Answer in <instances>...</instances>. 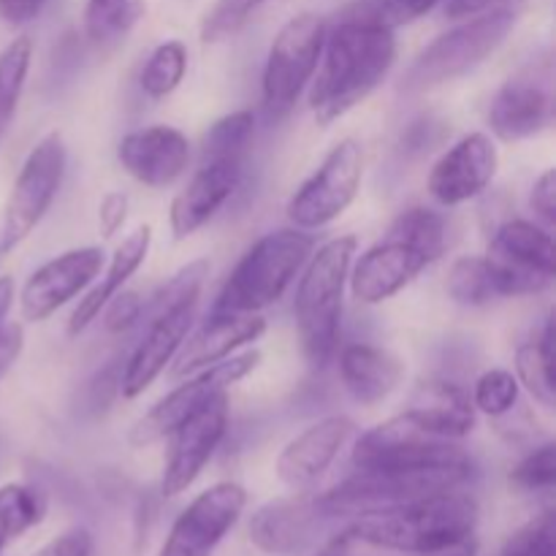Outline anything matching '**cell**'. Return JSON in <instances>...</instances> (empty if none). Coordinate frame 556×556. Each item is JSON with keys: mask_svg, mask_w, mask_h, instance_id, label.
Listing matches in <instances>:
<instances>
[{"mask_svg": "<svg viewBox=\"0 0 556 556\" xmlns=\"http://www.w3.org/2000/svg\"><path fill=\"white\" fill-rule=\"evenodd\" d=\"M396 60L394 25L383 0L353 3L337 25L326 30L318 79L309 90V106L320 125H331L372 96Z\"/></svg>", "mask_w": 556, "mask_h": 556, "instance_id": "1", "label": "cell"}, {"mask_svg": "<svg viewBox=\"0 0 556 556\" xmlns=\"http://www.w3.org/2000/svg\"><path fill=\"white\" fill-rule=\"evenodd\" d=\"M478 503L462 489L353 519L345 535L367 546L427 556L476 538Z\"/></svg>", "mask_w": 556, "mask_h": 556, "instance_id": "2", "label": "cell"}, {"mask_svg": "<svg viewBox=\"0 0 556 556\" xmlns=\"http://www.w3.org/2000/svg\"><path fill=\"white\" fill-rule=\"evenodd\" d=\"M356 248V237H334L320 244L318 253L313 250L304 264L293 315H296L299 345L313 369H324L337 353L342 296H345V282L351 275Z\"/></svg>", "mask_w": 556, "mask_h": 556, "instance_id": "3", "label": "cell"}, {"mask_svg": "<svg viewBox=\"0 0 556 556\" xmlns=\"http://www.w3.org/2000/svg\"><path fill=\"white\" fill-rule=\"evenodd\" d=\"M313 250L315 239L302 228H280L261 237L231 271L212 313H261L280 302Z\"/></svg>", "mask_w": 556, "mask_h": 556, "instance_id": "4", "label": "cell"}, {"mask_svg": "<svg viewBox=\"0 0 556 556\" xmlns=\"http://www.w3.org/2000/svg\"><path fill=\"white\" fill-rule=\"evenodd\" d=\"M472 478V465H432L410 470H358L348 481L337 483L331 492L320 494L318 508L326 519L331 516H364L389 510L396 505L416 503L434 494L462 489Z\"/></svg>", "mask_w": 556, "mask_h": 556, "instance_id": "5", "label": "cell"}, {"mask_svg": "<svg viewBox=\"0 0 556 556\" xmlns=\"http://www.w3.org/2000/svg\"><path fill=\"white\" fill-rule=\"evenodd\" d=\"M514 25L516 14L510 9H489L483 14L467 16V22L434 38L413 60L402 87L407 92H424L462 79L503 47Z\"/></svg>", "mask_w": 556, "mask_h": 556, "instance_id": "6", "label": "cell"}, {"mask_svg": "<svg viewBox=\"0 0 556 556\" xmlns=\"http://www.w3.org/2000/svg\"><path fill=\"white\" fill-rule=\"evenodd\" d=\"M326 30L329 25L324 16L309 14V11L293 16L280 27L269 49V58H266L264 85H261L269 117H286L296 106L304 87L313 81L320 52H324Z\"/></svg>", "mask_w": 556, "mask_h": 556, "instance_id": "7", "label": "cell"}, {"mask_svg": "<svg viewBox=\"0 0 556 556\" xmlns=\"http://www.w3.org/2000/svg\"><path fill=\"white\" fill-rule=\"evenodd\" d=\"M65 174V144L58 130L43 136L22 163L14 179L9 201L3 210V228H0V250L9 253L16 244L25 242L38 223L52 210L58 190Z\"/></svg>", "mask_w": 556, "mask_h": 556, "instance_id": "8", "label": "cell"}, {"mask_svg": "<svg viewBox=\"0 0 556 556\" xmlns=\"http://www.w3.org/2000/svg\"><path fill=\"white\" fill-rule=\"evenodd\" d=\"M258 364L261 351L253 348V351L233 353V356L223 358V362L212 364V367L199 369L195 378L185 380L179 389L163 396L144 418H139L134 424V429H130V445L147 448V445H155L161 440L172 438V432L179 424L188 421L195 410H201L217 394H226L233 383L248 378Z\"/></svg>", "mask_w": 556, "mask_h": 556, "instance_id": "9", "label": "cell"}, {"mask_svg": "<svg viewBox=\"0 0 556 556\" xmlns=\"http://www.w3.org/2000/svg\"><path fill=\"white\" fill-rule=\"evenodd\" d=\"M364 174V150L356 139H342L318 172L293 193L288 217L302 231L329 226L356 201Z\"/></svg>", "mask_w": 556, "mask_h": 556, "instance_id": "10", "label": "cell"}, {"mask_svg": "<svg viewBox=\"0 0 556 556\" xmlns=\"http://www.w3.org/2000/svg\"><path fill=\"white\" fill-rule=\"evenodd\" d=\"M353 465L356 470H410L432 465H472V459L454 440L432 438L402 413L358 438Z\"/></svg>", "mask_w": 556, "mask_h": 556, "instance_id": "11", "label": "cell"}, {"mask_svg": "<svg viewBox=\"0 0 556 556\" xmlns=\"http://www.w3.org/2000/svg\"><path fill=\"white\" fill-rule=\"evenodd\" d=\"M554 123V63L538 58L521 65L497 90L489 106V125L500 141H525Z\"/></svg>", "mask_w": 556, "mask_h": 556, "instance_id": "12", "label": "cell"}, {"mask_svg": "<svg viewBox=\"0 0 556 556\" xmlns=\"http://www.w3.org/2000/svg\"><path fill=\"white\" fill-rule=\"evenodd\" d=\"M244 505L248 492L239 483H215L179 514L157 556H212L242 519Z\"/></svg>", "mask_w": 556, "mask_h": 556, "instance_id": "13", "label": "cell"}, {"mask_svg": "<svg viewBox=\"0 0 556 556\" xmlns=\"http://www.w3.org/2000/svg\"><path fill=\"white\" fill-rule=\"evenodd\" d=\"M228 429V391L206 402L188 421L172 432V451L163 467L161 492L166 497H179L204 472L215 451L220 448Z\"/></svg>", "mask_w": 556, "mask_h": 556, "instance_id": "14", "label": "cell"}, {"mask_svg": "<svg viewBox=\"0 0 556 556\" xmlns=\"http://www.w3.org/2000/svg\"><path fill=\"white\" fill-rule=\"evenodd\" d=\"M103 266L101 248H76L58 258L47 261L27 277L22 288V318L30 324H41L49 315L58 313L63 304L79 296L98 275Z\"/></svg>", "mask_w": 556, "mask_h": 556, "instance_id": "15", "label": "cell"}, {"mask_svg": "<svg viewBox=\"0 0 556 556\" xmlns=\"http://www.w3.org/2000/svg\"><path fill=\"white\" fill-rule=\"evenodd\" d=\"M500 166L497 144L486 134H467L443 152L429 172V195L443 206H459L476 199L494 179Z\"/></svg>", "mask_w": 556, "mask_h": 556, "instance_id": "16", "label": "cell"}, {"mask_svg": "<svg viewBox=\"0 0 556 556\" xmlns=\"http://www.w3.org/2000/svg\"><path fill=\"white\" fill-rule=\"evenodd\" d=\"M195 309H199V302H188L150 315V329L125 364L123 383H119L125 400H136V396L144 394L161 378L163 369L174 362L190 326H193Z\"/></svg>", "mask_w": 556, "mask_h": 556, "instance_id": "17", "label": "cell"}, {"mask_svg": "<svg viewBox=\"0 0 556 556\" xmlns=\"http://www.w3.org/2000/svg\"><path fill=\"white\" fill-rule=\"evenodd\" d=\"M117 161L136 182L147 188H168L188 172L190 141L172 125H150L123 136Z\"/></svg>", "mask_w": 556, "mask_h": 556, "instance_id": "18", "label": "cell"}, {"mask_svg": "<svg viewBox=\"0 0 556 556\" xmlns=\"http://www.w3.org/2000/svg\"><path fill=\"white\" fill-rule=\"evenodd\" d=\"M353 432H356V424L348 416L320 418L282 448L277 459V478L293 492H307L334 465Z\"/></svg>", "mask_w": 556, "mask_h": 556, "instance_id": "19", "label": "cell"}, {"mask_svg": "<svg viewBox=\"0 0 556 556\" xmlns=\"http://www.w3.org/2000/svg\"><path fill=\"white\" fill-rule=\"evenodd\" d=\"M242 172L244 161H201L188 188L174 195L168 210L174 239H185L204 228L239 188Z\"/></svg>", "mask_w": 556, "mask_h": 556, "instance_id": "20", "label": "cell"}, {"mask_svg": "<svg viewBox=\"0 0 556 556\" xmlns=\"http://www.w3.org/2000/svg\"><path fill=\"white\" fill-rule=\"evenodd\" d=\"M429 266V261L396 237H386L383 242L369 248L358 258L351 280V293L362 304H383L400 291H405L418 275Z\"/></svg>", "mask_w": 556, "mask_h": 556, "instance_id": "21", "label": "cell"}, {"mask_svg": "<svg viewBox=\"0 0 556 556\" xmlns=\"http://www.w3.org/2000/svg\"><path fill=\"white\" fill-rule=\"evenodd\" d=\"M324 519L318 500L307 494L271 500L250 519V541L271 556L299 554L313 546Z\"/></svg>", "mask_w": 556, "mask_h": 556, "instance_id": "22", "label": "cell"}, {"mask_svg": "<svg viewBox=\"0 0 556 556\" xmlns=\"http://www.w3.org/2000/svg\"><path fill=\"white\" fill-rule=\"evenodd\" d=\"M266 320L258 313H212L199 331L182 342L174 362V375H190L233 356L239 348L258 342Z\"/></svg>", "mask_w": 556, "mask_h": 556, "instance_id": "23", "label": "cell"}, {"mask_svg": "<svg viewBox=\"0 0 556 556\" xmlns=\"http://www.w3.org/2000/svg\"><path fill=\"white\" fill-rule=\"evenodd\" d=\"M405 416L424 429L427 434L440 440H462L476 429V405L462 386L434 380L421 386L413 396Z\"/></svg>", "mask_w": 556, "mask_h": 556, "instance_id": "24", "label": "cell"}, {"mask_svg": "<svg viewBox=\"0 0 556 556\" xmlns=\"http://www.w3.org/2000/svg\"><path fill=\"white\" fill-rule=\"evenodd\" d=\"M340 378L358 405H378L400 389L405 378V364L383 348L356 342V345L342 348Z\"/></svg>", "mask_w": 556, "mask_h": 556, "instance_id": "25", "label": "cell"}, {"mask_svg": "<svg viewBox=\"0 0 556 556\" xmlns=\"http://www.w3.org/2000/svg\"><path fill=\"white\" fill-rule=\"evenodd\" d=\"M150 244H152V228L150 226H139L134 233L123 239L117 250H114L112 261L106 266V275L103 280L87 293L85 299H79V307L74 309L68 320V334L76 337L92 324V320L101 315V309L112 302L114 296L119 293V288L141 269V264L147 261V253H150Z\"/></svg>", "mask_w": 556, "mask_h": 556, "instance_id": "26", "label": "cell"}, {"mask_svg": "<svg viewBox=\"0 0 556 556\" xmlns=\"http://www.w3.org/2000/svg\"><path fill=\"white\" fill-rule=\"evenodd\" d=\"M492 255L510 261L525 269L554 277V239L546 228L530 220H508L494 233Z\"/></svg>", "mask_w": 556, "mask_h": 556, "instance_id": "27", "label": "cell"}, {"mask_svg": "<svg viewBox=\"0 0 556 556\" xmlns=\"http://www.w3.org/2000/svg\"><path fill=\"white\" fill-rule=\"evenodd\" d=\"M516 380L525 386L543 407L556 405L554 383V318L546 320L543 334L535 342H527L516 353Z\"/></svg>", "mask_w": 556, "mask_h": 556, "instance_id": "28", "label": "cell"}, {"mask_svg": "<svg viewBox=\"0 0 556 556\" xmlns=\"http://www.w3.org/2000/svg\"><path fill=\"white\" fill-rule=\"evenodd\" d=\"M389 237L402 239L410 248H416L429 264H434L445 253L448 228H445V217L440 212L427 210V206H413L391 223Z\"/></svg>", "mask_w": 556, "mask_h": 556, "instance_id": "29", "label": "cell"}, {"mask_svg": "<svg viewBox=\"0 0 556 556\" xmlns=\"http://www.w3.org/2000/svg\"><path fill=\"white\" fill-rule=\"evenodd\" d=\"M255 117L248 109L226 114L204 134L201 161H244L253 144Z\"/></svg>", "mask_w": 556, "mask_h": 556, "instance_id": "30", "label": "cell"}, {"mask_svg": "<svg viewBox=\"0 0 556 556\" xmlns=\"http://www.w3.org/2000/svg\"><path fill=\"white\" fill-rule=\"evenodd\" d=\"M43 503L41 494L36 489L25 486V483H9L0 489V552L25 535L30 527H36L43 519Z\"/></svg>", "mask_w": 556, "mask_h": 556, "instance_id": "31", "label": "cell"}, {"mask_svg": "<svg viewBox=\"0 0 556 556\" xmlns=\"http://www.w3.org/2000/svg\"><path fill=\"white\" fill-rule=\"evenodd\" d=\"M33 60L30 36H20L0 52V139L14 119L16 103L25 90L27 71Z\"/></svg>", "mask_w": 556, "mask_h": 556, "instance_id": "32", "label": "cell"}, {"mask_svg": "<svg viewBox=\"0 0 556 556\" xmlns=\"http://www.w3.org/2000/svg\"><path fill=\"white\" fill-rule=\"evenodd\" d=\"M445 288H448V296L462 307H483L497 299L486 255H465L454 261Z\"/></svg>", "mask_w": 556, "mask_h": 556, "instance_id": "33", "label": "cell"}, {"mask_svg": "<svg viewBox=\"0 0 556 556\" xmlns=\"http://www.w3.org/2000/svg\"><path fill=\"white\" fill-rule=\"evenodd\" d=\"M188 71V49L182 41H166L155 47L141 71V90L150 98H166L182 85Z\"/></svg>", "mask_w": 556, "mask_h": 556, "instance_id": "34", "label": "cell"}, {"mask_svg": "<svg viewBox=\"0 0 556 556\" xmlns=\"http://www.w3.org/2000/svg\"><path fill=\"white\" fill-rule=\"evenodd\" d=\"M139 14L134 0H87L85 5V33L90 41L103 43L117 38L130 27Z\"/></svg>", "mask_w": 556, "mask_h": 556, "instance_id": "35", "label": "cell"}, {"mask_svg": "<svg viewBox=\"0 0 556 556\" xmlns=\"http://www.w3.org/2000/svg\"><path fill=\"white\" fill-rule=\"evenodd\" d=\"M519 380L508 369H489L481 378L476 380V389H472V405L476 410H481L483 416L500 418L505 413L514 410V405L519 402Z\"/></svg>", "mask_w": 556, "mask_h": 556, "instance_id": "36", "label": "cell"}, {"mask_svg": "<svg viewBox=\"0 0 556 556\" xmlns=\"http://www.w3.org/2000/svg\"><path fill=\"white\" fill-rule=\"evenodd\" d=\"M266 0H217L201 22V41L215 43L233 36Z\"/></svg>", "mask_w": 556, "mask_h": 556, "instance_id": "37", "label": "cell"}, {"mask_svg": "<svg viewBox=\"0 0 556 556\" xmlns=\"http://www.w3.org/2000/svg\"><path fill=\"white\" fill-rule=\"evenodd\" d=\"M210 277V261L199 258L193 264L182 266L161 291L155 293L152 299V309L150 315L163 313V309H172L179 307V304H188V302H199L201 296V288H204V280Z\"/></svg>", "mask_w": 556, "mask_h": 556, "instance_id": "38", "label": "cell"}, {"mask_svg": "<svg viewBox=\"0 0 556 556\" xmlns=\"http://www.w3.org/2000/svg\"><path fill=\"white\" fill-rule=\"evenodd\" d=\"M556 483V448L554 443L541 445L532 454H527L519 465L510 470V486L516 492H552Z\"/></svg>", "mask_w": 556, "mask_h": 556, "instance_id": "39", "label": "cell"}, {"mask_svg": "<svg viewBox=\"0 0 556 556\" xmlns=\"http://www.w3.org/2000/svg\"><path fill=\"white\" fill-rule=\"evenodd\" d=\"M503 556H556L554 514L538 516L505 543Z\"/></svg>", "mask_w": 556, "mask_h": 556, "instance_id": "40", "label": "cell"}, {"mask_svg": "<svg viewBox=\"0 0 556 556\" xmlns=\"http://www.w3.org/2000/svg\"><path fill=\"white\" fill-rule=\"evenodd\" d=\"M90 554H92V535L87 530H81V527H76V530H68L63 532V535L54 538V541H49L47 546H41L30 556H90Z\"/></svg>", "mask_w": 556, "mask_h": 556, "instance_id": "41", "label": "cell"}, {"mask_svg": "<svg viewBox=\"0 0 556 556\" xmlns=\"http://www.w3.org/2000/svg\"><path fill=\"white\" fill-rule=\"evenodd\" d=\"M530 201H532V210H535L538 215L548 223V226H554L556 223V174H554V168H548V172H543L541 177H538V182L532 185Z\"/></svg>", "mask_w": 556, "mask_h": 556, "instance_id": "42", "label": "cell"}, {"mask_svg": "<svg viewBox=\"0 0 556 556\" xmlns=\"http://www.w3.org/2000/svg\"><path fill=\"white\" fill-rule=\"evenodd\" d=\"M125 217H128V195L125 193H106L101 206H98V226H101L103 237H114L123 228Z\"/></svg>", "mask_w": 556, "mask_h": 556, "instance_id": "43", "label": "cell"}, {"mask_svg": "<svg viewBox=\"0 0 556 556\" xmlns=\"http://www.w3.org/2000/svg\"><path fill=\"white\" fill-rule=\"evenodd\" d=\"M141 304L136 299V293H123V296H114L106 304V329L109 331H125L128 326H134V320L139 318Z\"/></svg>", "mask_w": 556, "mask_h": 556, "instance_id": "44", "label": "cell"}, {"mask_svg": "<svg viewBox=\"0 0 556 556\" xmlns=\"http://www.w3.org/2000/svg\"><path fill=\"white\" fill-rule=\"evenodd\" d=\"M22 348H25V331H22V326H0V380H3L5 372L16 364Z\"/></svg>", "mask_w": 556, "mask_h": 556, "instance_id": "45", "label": "cell"}, {"mask_svg": "<svg viewBox=\"0 0 556 556\" xmlns=\"http://www.w3.org/2000/svg\"><path fill=\"white\" fill-rule=\"evenodd\" d=\"M440 3H443V0H383L386 14H389L391 25L418 20V16L429 14V11Z\"/></svg>", "mask_w": 556, "mask_h": 556, "instance_id": "46", "label": "cell"}, {"mask_svg": "<svg viewBox=\"0 0 556 556\" xmlns=\"http://www.w3.org/2000/svg\"><path fill=\"white\" fill-rule=\"evenodd\" d=\"M43 3L47 0H0V16L9 25H27V22L41 14Z\"/></svg>", "mask_w": 556, "mask_h": 556, "instance_id": "47", "label": "cell"}, {"mask_svg": "<svg viewBox=\"0 0 556 556\" xmlns=\"http://www.w3.org/2000/svg\"><path fill=\"white\" fill-rule=\"evenodd\" d=\"M500 0H448L445 3V14L451 16V20H462V16H476V14H483V11L494 9Z\"/></svg>", "mask_w": 556, "mask_h": 556, "instance_id": "48", "label": "cell"}, {"mask_svg": "<svg viewBox=\"0 0 556 556\" xmlns=\"http://www.w3.org/2000/svg\"><path fill=\"white\" fill-rule=\"evenodd\" d=\"M11 304H14V280L11 277H0V326H3Z\"/></svg>", "mask_w": 556, "mask_h": 556, "instance_id": "49", "label": "cell"}, {"mask_svg": "<svg viewBox=\"0 0 556 556\" xmlns=\"http://www.w3.org/2000/svg\"><path fill=\"white\" fill-rule=\"evenodd\" d=\"M351 538L345 535V532H342V535H337L334 541L331 543H326L324 548H320L318 554L315 556H351Z\"/></svg>", "mask_w": 556, "mask_h": 556, "instance_id": "50", "label": "cell"}, {"mask_svg": "<svg viewBox=\"0 0 556 556\" xmlns=\"http://www.w3.org/2000/svg\"><path fill=\"white\" fill-rule=\"evenodd\" d=\"M478 554V538H470V541H462L456 546L440 548V552L427 554V556H476Z\"/></svg>", "mask_w": 556, "mask_h": 556, "instance_id": "51", "label": "cell"}]
</instances>
